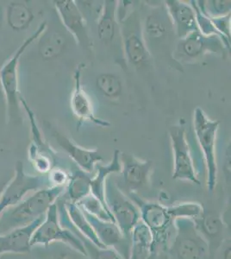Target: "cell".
Segmentation results:
<instances>
[{
	"label": "cell",
	"mask_w": 231,
	"mask_h": 259,
	"mask_svg": "<svg viewBox=\"0 0 231 259\" xmlns=\"http://www.w3.org/2000/svg\"><path fill=\"white\" fill-rule=\"evenodd\" d=\"M152 253V234L149 228L140 221L132 230L128 259H149Z\"/></svg>",
	"instance_id": "cb8c5ba5"
},
{
	"label": "cell",
	"mask_w": 231,
	"mask_h": 259,
	"mask_svg": "<svg viewBox=\"0 0 231 259\" xmlns=\"http://www.w3.org/2000/svg\"><path fill=\"white\" fill-rule=\"evenodd\" d=\"M56 242L68 244L87 255L81 240L70 230L66 229L60 224L57 206L55 203L49 208L43 221L33 233L30 246L47 247L49 244Z\"/></svg>",
	"instance_id": "30bf717a"
},
{
	"label": "cell",
	"mask_w": 231,
	"mask_h": 259,
	"mask_svg": "<svg viewBox=\"0 0 231 259\" xmlns=\"http://www.w3.org/2000/svg\"><path fill=\"white\" fill-rule=\"evenodd\" d=\"M171 217L175 220L178 218H188L196 220L205 211L202 205L197 202H182L173 206H167Z\"/></svg>",
	"instance_id": "1f68e13d"
},
{
	"label": "cell",
	"mask_w": 231,
	"mask_h": 259,
	"mask_svg": "<svg viewBox=\"0 0 231 259\" xmlns=\"http://www.w3.org/2000/svg\"><path fill=\"white\" fill-rule=\"evenodd\" d=\"M85 67V64H79L73 74L74 88L73 95L71 97V108L73 114L79 120V126L81 123L89 122L91 124H96L98 126L107 128L111 126V123L109 121L97 117L94 113L91 100L82 87V69Z\"/></svg>",
	"instance_id": "9a60e30c"
},
{
	"label": "cell",
	"mask_w": 231,
	"mask_h": 259,
	"mask_svg": "<svg viewBox=\"0 0 231 259\" xmlns=\"http://www.w3.org/2000/svg\"><path fill=\"white\" fill-rule=\"evenodd\" d=\"M231 257V248L230 245L226 248L223 254H222V259H230Z\"/></svg>",
	"instance_id": "8d00e7d4"
},
{
	"label": "cell",
	"mask_w": 231,
	"mask_h": 259,
	"mask_svg": "<svg viewBox=\"0 0 231 259\" xmlns=\"http://www.w3.org/2000/svg\"><path fill=\"white\" fill-rule=\"evenodd\" d=\"M91 180L90 174L77 167L76 170L70 175L63 197L73 203H77L91 194Z\"/></svg>",
	"instance_id": "484cf974"
},
{
	"label": "cell",
	"mask_w": 231,
	"mask_h": 259,
	"mask_svg": "<svg viewBox=\"0 0 231 259\" xmlns=\"http://www.w3.org/2000/svg\"><path fill=\"white\" fill-rule=\"evenodd\" d=\"M7 24L15 31H23L29 28L35 16L26 2L14 1L7 6L6 11Z\"/></svg>",
	"instance_id": "d4e9b609"
},
{
	"label": "cell",
	"mask_w": 231,
	"mask_h": 259,
	"mask_svg": "<svg viewBox=\"0 0 231 259\" xmlns=\"http://www.w3.org/2000/svg\"><path fill=\"white\" fill-rule=\"evenodd\" d=\"M120 162V173L130 193L136 194L140 189L150 184L153 168L151 161L140 159L136 156L121 152Z\"/></svg>",
	"instance_id": "2e32d148"
},
{
	"label": "cell",
	"mask_w": 231,
	"mask_h": 259,
	"mask_svg": "<svg viewBox=\"0 0 231 259\" xmlns=\"http://www.w3.org/2000/svg\"><path fill=\"white\" fill-rule=\"evenodd\" d=\"M198 229L201 233L208 243L211 240L217 239L224 228V224L219 215L214 212H205L199 218L194 220Z\"/></svg>",
	"instance_id": "4316f807"
},
{
	"label": "cell",
	"mask_w": 231,
	"mask_h": 259,
	"mask_svg": "<svg viewBox=\"0 0 231 259\" xmlns=\"http://www.w3.org/2000/svg\"><path fill=\"white\" fill-rule=\"evenodd\" d=\"M76 205L82 211L87 212L96 218L102 221L115 222L114 219L108 208L91 194H88L87 196L78 201Z\"/></svg>",
	"instance_id": "f546056e"
},
{
	"label": "cell",
	"mask_w": 231,
	"mask_h": 259,
	"mask_svg": "<svg viewBox=\"0 0 231 259\" xmlns=\"http://www.w3.org/2000/svg\"><path fill=\"white\" fill-rule=\"evenodd\" d=\"M218 120H211L200 107L194 110L193 125L197 140L201 148L207 171V189L214 191L217 186V163L216 158V139L219 128Z\"/></svg>",
	"instance_id": "8992f818"
},
{
	"label": "cell",
	"mask_w": 231,
	"mask_h": 259,
	"mask_svg": "<svg viewBox=\"0 0 231 259\" xmlns=\"http://www.w3.org/2000/svg\"><path fill=\"white\" fill-rule=\"evenodd\" d=\"M83 212L101 244L106 248H113L123 258H129L130 239L123 235L117 225L112 221L100 220L84 211Z\"/></svg>",
	"instance_id": "5bb4252c"
},
{
	"label": "cell",
	"mask_w": 231,
	"mask_h": 259,
	"mask_svg": "<svg viewBox=\"0 0 231 259\" xmlns=\"http://www.w3.org/2000/svg\"><path fill=\"white\" fill-rule=\"evenodd\" d=\"M41 248L45 252L44 259H90L87 255L64 243L56 242Z\"/></svg>",
	"instance_id": "f1b7e54d"
},
{
	"label": "cell",
	"mask_w": 231,
	"mask_h": 259,
	"mask_svg": "<svg viewBox=\"0 0 231 259\" xmlns=\"http://www.w3.org/2000/svg\"><path fill=\"white\" fill-rule=\"evenodd\" d=\"M174 236L169 249L177 259H205L210 244L199 232L193 219L178 218L173 221Z\"/></svg>",
	"instance_id": "5b68a950"
},
{
	"label": "cell",
	"mask_w": 231,
	"mask_h": 259,
	"mask_svg": "<svg viewBox=\"0 0 231 259\" xmlns=\"http://www.w3.org/2000/svg\"><path fill=\"white\" fill-rule=\"evenodd\" d=\"M120 150H115L113 157L107 164L97 163L95 166L96 174L91 177V194L102 202L107 207L105 198L106 184L110 175L120 173L122 169L120 162ZM108 208V207H107Z\"/></svg>",
	"instance_id": "603a6c76"
},
{
	"label": "cell",
	"mask_w": 231,
	"mask_h": 259,
	"mask_svg": "<svg viewBox=\"0 0 231 259\" xmlns=\"http://www.w3.org/2000/svg\"><path fill=\"white\" fill-rule=\"evenodd\" d=\"M50 187H57L64 186L66 187L68 183L70 175L68 174L62 168H55L47 175Z\"/></svg>",
	"instance_id": "836d02e7"
},
{
	"label": "cell",
	"mask_w": 231,
	"mask_h": 259,
	"mask_svg": "<svg viewBox=\"0 0 231 259\" xmlns=\"http://www.w3.org/2000/svg\"><path fill=\"white\" fill-rule=\"evenodd\" d=\"M47 22H42L32 35L24 40V42L18 48L9 59L4 63L0 68V84L3 90L6 104L7 121L14 124H20L22 121V106L20 98L22 95L19 91V77L18 68L19 62L25 50L33 42L41 36L47 30Z\"/></svg>",
	"instance_id": "7a4b0ae2"
},
{
	"label": "cell",
	"mask_w": 231,
	"mask_h": 259,
	"mask_svg": "<svg viewBox=\"0 0 231 259\" xmlns=\"http://www.w3.org/2000/svg\"><path fill=\"white\" fill-rule=\"evenodd\" d=\"M91 259H124L113 248L100 249L96 255Z\"/></svg>",
	"instance_id": "e575fe53"
},
{
	"label": "cell",
	"mask_w": 231,
	"mask_h": 259,
	"mask_svg": "<svg viewBox=\"0 0 231 259\" xmlns=\"http://www.w3.org/2000/svg\"><path fill=\"white\" fill-rule=\"evenodd\" d=\"M63 37L56 31L48 32L45 30L39 37V53L45 60L53 59L62 53L64 41Z\"/></svg>",
	"instance_id": "83f0119b"
},
{
	"label": "cell",
	"mask_w": 231,
	"mask_h": 259,
	"mask_svg": "<svg viewBox=\"0 0 231 259\" xmlns=\"http://www.w3.org/2000/svg\"><path fill=\"white\" fill-rule=\"evenodd\" d=\"M20 100L22 109H24L26 113L30 124L31 142L29 144L28 153L29 161L36 172L46 176L50 171L56 168V165L59 162L58 154L44 139L36 122L37 120L35 118V112L29 107L23 95L21 96Z\"/></svg>",
	"instance_id": "ba28073f"
},
{
	"label": "cell",
	"mask_w": 231,
	"mask_h": 259,
	"mask_svg": "<svg viewBox=\"0 0 231 259\" xmlns=\"http://www.w3.org/2000/svg\"><path fill=\"white\" fill-rule=\"evenodd\" d=\"M196 14L197 23L200 32L207 35H217L230 50V14L212 18L201 12L196 1H190Z\"/></svg>",
	"instance_id": "7402d4cb"
},
{
	"label": "cell",
	"mask_w": 231,
	"mask_h": 259,
	"mask_svg": "<svg viewBox=\"0 0 231 259\" xmlns=\"http://www.w3.org/2000/svg\"><path fill=\"white\" fill-rule=\"evenodd\" d=\"M129 198L140 211L141 221L152 234L153 253L158 248L167 247L174 221L168 212L167 206L144 200L134 193H130Z\"/></svg>",
	"instance_id": "277c9868"
},
{
	"label": "cell",
	"mask_w": 231,
	"mask_h": 259,
	"mask_svg": "<svg viewBox=\"0 0 231 259\" xmlns=\"http://www.w3.org/2000/svg\"><path fill=\"white\" fill-rule=\"evenodd\" d=\"M142 29L147 46L150 41H160L173 29V25L167 14L166 7L161 6H152L144 19L141 18Z\"/></svg>",
	"instance_id": "44dd1931"
},
{
	"label": "cell",
	"mask_w": 231,
	"mask_h": 259,
	"mask_svg": "<svg viewBox=\"0 0 231 259\" xmlns=\"http://www.w3.org/2000/svg\"><path fill=\"white\" fill-rule=\"evenodd\" d=\"M51 133L57 144L81 170L85 171L88 174H93L97 163L102 162L103 156L96 149H85L76 145L72 139L63 133H60L58 130L52 129Z\"/></svg>",
	"instance_id": "e0dca14e"
},
{
	"label": "cell",
	"mask_w": 231,
	"mask_h": 259,
	"mask_svg": "<svg viewBox=\"0 0 231 259\" xmlns=\"http://www.w3.org/2000/svg\"><path fill=\"white\" fill-rule=\"evenodd\" d=\"M117 19L120 24L123 59L135 68L147 66L150 62V51L144 39L140 13L137 10L130 9Z\"/></svg>",
	"instance_id": "3957f363"
},
{
	"label": "cell",
	"mask_w": 231,
	"mask_h": 259,
	"mask_svg": "<svg viewBox=\"0 0 231 259\" xmlns=\"http://www.w3.org/2000/svg\"><path fill=\"white\" fill-rule=\"evenodd\" d=\"M12 178V177H11ZM11 178H6V179H1L0 180V196H1V194H2V193H3L4 189H5V188H6V185L8 184V183H9L10 180H11Z\"/></svg>",
	"instance_id": "d590c367"
},
{
	"label": "cell",
	"mask_w": 231,
	"mask_h": 259,
	"mask_svg": "<svg viewBox=\"0 0 231 259\" xmlns=\"http://www.w3.org/2000/svg\"><path fill=\"white\" fill-rule=\"evenodd\" d=\"M96 85L103 95L110 99L119 97L123 90L120 78L110 73H104L97 77Z\"/></svg>",
	"instance_id": "4dcf8cb0"
},
{
	"label": "cell",
	"mask_w": 231,
	"mask_h": 259,
	"mask_svg": "<svg viewBox=\"0 0 231 259\" xmlns=\"http://www.w3.org/2000/svg\"><path fill=\"white\" fill-rule=\"evenodd\" d=\"M48 187H50V183L47 175L28 174L24 169V162L18 161L15 165L14 176L0 196V215L8 207L19 203L27 194Z\"/></svg>",
	"instance_id": "9c48e42d"
},
{
	"label": "cell",
	"mask_w": 231,
	"mask_h": 259,
	"mask_svg": "<svg viewBox=\"0 0 231 259\" xmlns=\"http://www.w3.org/2000/svg\"><path fill=\"white\" fill-rule=\"evenodd\" d=\"M169 138L173 154V179L187 181L200 185L201 183L193 162L184 127L183 125L171 127Z\"/></svg>",
	"instance_id": "7c38bea8"
},
{
	"label": "cell",
	"mask_w": 231,
	"mask_h": 259,
	"mask_svg": "<svg viewBox=\"0 0 231 259\" xmlns=\"http://www.w3.org/2000/svg\"><path fill=\"white\" fill-rule=\"evenodd\" d=\"M164 6L173 25V32L178 40L199 30L195 11L191 3L179 0H167L164 1Z\"/></svg>",
	"instance_id": "ac0fdd59"
},
{
	"label": "cell",
	"mask_w": 231,
	"mask_h": 259,
	"mask_svg": "<svg viewBox=\"0 0 231 259\" xmlns=\"http://www.w3.org/2000/svg\"><path fill=\"white\" fill-rule=\"evenodd\" d=\"M106 206L123 235L130 239L132 230L141 221L140 211L130 198L107 180L105 190Z\"/></svg>",
	"instance_id": "8fae6325"
},
{
	"label": "cell",
	"mask_w": 231,
	"mask_h": 259,
	"mask_svg": "<svg viewBox=\"0 0 231 259\" xmlns=\"http://www.w3.org/2000/svg\"><path fill=\"white\" fill-rule=\"evenodd\" d=\"M66 187H48L30 194L15 206L8 207L0 215V234L26 227L46 214L48 210L64 194Z\"/></svg>",
	"instance_id": "6da1fadb"
},
{
	"label": "cell",
	"mask_w": 231,
	"mask_h": 259,
	"mask_svg": "<svg viewBox=\"0 0 231 259\" xmlns=\"http://www.w3.org/2000/svg\"><path fill=\"white\" fill-rule=\"evenodd\" d=\"M103 3L98 18V35L103 45L112 46L116 41L121 42L120 24L117 19L119 1L106 0Z\"/></svg>",
	"instance_id": "ffe728a7"
},
{
	"label": "cell",
	"mask_w": 231,
	"mask_h": 259,
	"mask_svg": "<svg viewBox=\"0 0 231 259\" xmlns=\"http://www.w3.org/2000/svg\"><path fill=\"white\" fill-rule=\"evenodd\" d=\"M228 50L225 44L217 35H207L199 30L193 31L184 38L179 39L173 50V58L180 63H193L206 55L225 56Z\"/></svg>",
	"instance_id": "52a82bcc"
},
{
	"label": "cell",
	"mask_w": 231,
	"mask_h": 259,
	"mask_svg": "<svg viewBox=\"0 0 231 259\" xmlns=\"http://www.w3.org/2000/svg\"><path fill=\"white\" fill-rule=\"evenodd\" d=\"M201 12L212 18H218L230 14L231 1L228 0H210L196 1Z\"/></svg>",
	"instance_id": "d6a6232c"
},
{
	"label": "cell",
	"mask_w": 231,
	"mask_h": 259,
	"mask_svg": "<svg viewBox=\"0 0 231 259\" xmlns=\"http://www.w3.org/2000/svg\"><path fill=\"white\" fill-rule=\"evenodd\" d=\"M41 216L26 227L12 230L5 234H0V256L5 254H26L30 252V240L35 229L44 220Z\"/></svg>",
	"instance_id": "d6986e66"
},
{
	"label": "cell",
	"mask_w": 231,
	"mask_h": 259,
	"mask_svg": "<svg viewBox=\"0 0 231 259\" xmlns=\"http://www.w3.org/2000/svg\"><path fill=\"white\" fill-rule=\"evenodd\" d=\"M53 3L62 24L72 34L77 45L89 47L91 41L88 35L87 22L76 1L58 0Z\"/></svg>",
	"instance_id": "4fadbf2b"
}]
</instances>
